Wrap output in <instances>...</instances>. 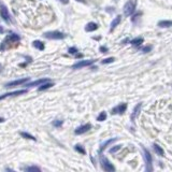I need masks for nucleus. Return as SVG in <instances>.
<instances>
[{
  "instance_id": "423d86ee",
  "label": "nucleus",
  "mask_w": 172,
  "mask_h": 172,
  "mask_svg": "<svg viewBox=\"0 0 172 172\" xmlns=\"http://www.w3.org/2000/svg\"><path fill=\"white\" fill-rule=\"evenodd\" d=\"M95 61H96V60H81V61L74 64L72 68H73V69H80V68H83V67H87V66L93 65Z\"/></svg>"
},
{
  "instance_id": "c756f323",
  "label": "nucleus",
  "mask_w": 172,
  "mask_h": 172,
  "mask_svg": "<svg viewBox=\"0 0 172 172\" xmlns=\"http://www.w3.org/2000/svg\"><path fill=\"white\" fill-rule=\"evenodd\" d=\"M76 52H78V50H76L75 48H69V53L70 54H76Z\"/></svg>"
},
{
  "instance_id": "473e14b6",
  "label": "nucleus",
  "mask_w": 172,
  "mask_h": 172,
  "mask_svg": "<svg viewBox=\"0 0 172 172\" xmlns=\"http://www.w3.org/2000/svg\"><path fill=\"white\" fill-rule=\"evenodd\" d=\"M4 121V119H2V117H0V123H2V121Z\"/></svg>"
},
{
  "instance_id": "cd10ccee",
  "label": "nucleus",
  "mask_w": 172,
  "mask_h": 172,
  "mask_svg": "<svg viewBox=\"0 0 172 172\" xmlns=\"http://www.w3.org/2000/svg\"><path fill=\"white\" fill-rule=\"evenodd\" d=\"M53 124H54L55 127H60V126L62 125V121H55Z\"/></svg>"
},
{
  "instance_id": "412c9836",
  "label": "nucleus",
  "mask_w": 172,
  "mask_h": 172,
  "mask_svg": "<svg viewBox=\"0 0 172 172\" xmlns=\"http://www.w3.org/2000/svg\"><path fill=\"white\" fill-rule=\"evenodd\" d=\"M34 46L36 48H38V50H40V51H43L44 50V44H43L41 41H34Z\"/></svg>"
},
{
  "instance_id": "6e6552de",
  "label": "nucleus",
  "mask_w": 172,
  "mask_h": 172,
  "mask_svg": "<svg viewBox=\"0 0 172 172\" xmlns=\"http://www.w3.org/2000/svg\"><path fill=\"white\" fill-rule=\"evenodd\" d=\"M29 81V78H24V79H20V80H16V81H13V82H10L8 84H6V87L7 88H10V87H13V86H17V85H22L24 83L28 82Z\"/></svg>"
},
{
  "instance_id": "1a4fd4ad",
  "label": "nucleus",
  "mask_w": 172,
  "mask_h": 172,
  "mask_svg": "<svg viewBox=\"0 0 172 172\" xmlns=\"http://www.w3.org/2000/svg\"><path fill=\"white\" fill-rule=\"evenodd\" d=\"M0 15H1V17L3 18L4 22L10 23V14H9V11L6 6H2L0 8Z\"/></svg>"
},
{
  "instance_id": "5701e85b",
  "label": "nucleus",
  "mask_w": 172,
  "mask_h": 172,
  "mask_svg": "<svg viewBox=\"0 0 172 172\" xmlns=\"http://www.w3.org/2000/svg\"><path fill=\"white\" fill-rule=\"evenodd\" d=\"M20 135H22L23 138H25V139H29V140H32V141H36V138H34V135H29V133H27V132H22V133H20Z\"/></svg>"
},
{
  "instance_id": "4be33fe9",
  "label": "nucleus",
  "mask_w": 172,
  "mask_h": 172,
  "mask_svg": "<svg viewBox=\"0 0 172 172\" xmlns=\"http://www.w3.org/2000/svg\"><path fill=\"white\" fill-rule=\"evenodd\" d=\"M130 43H131L133 46H139L140 44L143 43V38H135V39H133Z\"/></svg>"
},
{
  "instance_id": "7c9ffc66",
  "label": "nucleus",
  "mask_w": 172,
  "mask_h": 172,
  "mask_svg": "<svg viewBox=\"0 0 172 172\" xmlns=\"http://www.w3.org/2000/svg\"><path fill=\"white\" fill-rule=\"evenodd\" d=\"M100 51H101L102 53H107V52H108V48H105V46H101V48H100Z\"/></svg>"
},
{
  "instance_id": "f8f14e48",
  "label": "nucleus",
  "mask_w": 172,
  "mask_h": 172,
  "mask_svg": "<svg viewBox=\"0 0 172 172\" xmlns=\"http://www.w3.org/2000/svg\"><path fill=\"white\" fill-rule=\"evenodd\" d=\"M50 80L48 79H40V80H37V81H34V82L31 83H28V84L26 85L27 87H32V86H39V85L43 84V83H46L48 82Z\"/></svg>"
},
{
  "instance_id": "f03ea898",
  "label": "nucleus",
  "mask_w": 172,
  "mask_h": 172,
  "mask_svg": "<svg viewBox=\"0 0 172 172\" xmlns=\"http://www.w3.org/2000/svg\"><path fill=\"white\" fill-rule=\"evenodd\" d=\"M137 7V0H128L124 6V14L126 16H130L135 10Z\"/></svg>"
},
{
  "instance_id": "f3484780",
  "label": "nucleus",
  "mask_w": 172,
  "mask_h": 172,
  "mask_svg": "<svg viewBox=\"0 0 172 172\" xmlns=\"http://www.w3.org/2000/svg\"><path fill=\"white\" fill-rule=\"evenodd\" d=\"M52 86H54V84L50 82V81H48V82H46V83H43V84L40 85L39 91H42V90H44V89H48V88L52 87Z\"/></svg>"
},
{
  "instance_id": "393cba45",
  "label": "nucleus",
  "mask_w": 172,
  "mask_h": 172,
  "mask_svg": "<svg viewBox=\"0 0 172 172\" xmlns=\"http://www.w3.org/2000/svg\"><path fill=\"white\" fill-rule=\"evenodd\" d=\"M74 149H75L76 152L81 153V154H83V155H85V154H86V151H85L84 149L81 146V145H79V144H78V145H75V147H74Z\"/></svg>"
},
{
  "instance_id": "39448f33",
  "label": "nucleus",
  "mask_w": 172,
  "mask_h": 172,
  "mask_svg": "<svg viewBox=\"0 0 172 172\" xmlns=\"http://www.w3.org/2000/svg\"><path fill=\"white\" fill-rule=\"evenodd\" d=\"M143 152H144V158H145V161H146V171L151 172L153 171V160H152V155L150 154V152L143 147Z\"/></svg>"
},
{
  "instance_id": "f704fd0d",
  "label": "nucleus",
  "mask_w": 172,
  "mask_h": 172,
  "mask_svg": "<svg viewBox=\"0 0 172 172\" xmlns=\"http://www.w3.org/2000/svg\"><path fill=\"white\" fill-rule=\"evenodd\" d=\"M0 32H3V28H1V27H0Z\"/></svg>"
},
{
  "instance_id": "aec40b11",
  "label": "nucleus",
  "mask_w": 172,
  "mask_h": 172,
  "mask_svg": "<svg viewBox=\"0 0 172 172\" xmlns=\"http://www.w3.org/2000/svg\"><path fill=\"white\" fill-rule=\"evenodd\" d=\"M25 171H27V172H40L41 171V169L37 166H31V167H26Z\"/></svg>"
},
{
  "instance_id": "7ed1b4c3",
  "label": "nucleus",
  "mask_w": 172,
  "mask_h": 172,
  "mask_svg": "<svg viewBox=\"0 0 172 172\" xmlns=\"http://www.w3.org/2000/svg\"><path fill=\"white\" fill-rule=\"evenodd\" d=\"M46 39H51V40H61L66 37V34H64L60 31H48L43 34Z\"/></svg>"
},
{
  "instance_id": "b1692460",
  "label": "nucleus",
  "mask_w": 172,
  "mask_h": 172,
  "mask_svg": "<svg viewBox=\"0 0 172 172\" xmlns=\"http://www.w3.org/2000/svg\"><path fill=\"white\" fill-rule=\"evenodd\" d=\"M105 119H107V113L101 112L100 114H99L98 117H97V121H105Z\"/></svg>"
},
{
  "instance_id": "9d476101",
  "label": "nucleus",
  "mask_w": 172,
  "mask_h": 172,
  "mask_svg": "<svg viewBox=\"0 0 172 172\" xmlns=\"http://www.w3.org/2000/svg\"><path fill=\"white\" fill-rule=\"evenodd\" d=\"M27 93V90L26 89H22V90H16V91H12V93H7L4 95H1L0 96V100H2V99H6L8 97H12V96H17V95H22V94H26Z\"/></svg>"
},
{
  "instance_id": "a878e982",
  "label": "nucleus",
  "mask_w": 172,
  "mask_h": 172,
  "mask_svg": "<svg viewBox=\"0 0 172 172\" xmlns=\"http://www.w3.org/2000/svg\"><path fill=\"white\" fill-rule=\"evenodd\" d=\"M114 60H115L114 57H110V58H105V59H103L101 62L103 64V65H105V64H111V62H113Z\"/></svg>"
},
{
  "instance_id": "2f4dec72",
  "label": "nucleus",
  "mask_w": 172,
  "mask_h": 172,
  "mask_svg": "<svg viewBox=\"0 0 172 172\" xmlns=\"http://www.w3.org/2000/svg\"><path fill=\"white\" fill-rule=\"evenodd\" d=\"M59 1L64 3V4H68V3H69V0H59Z\"/></svg>"
},
{
  "instance_id": "72a5a7b5",
  "label": "nucleus",
  "mask_w": 172,
  "mask_h": 172,
  "mask_svg": "<svg viewBox=\"0 0 172 172\" xmlns=\"http://www.w3.org/2000/svg\"><path fill=\"white\" fill-rule=\"evenodd\" d=\"M78 1H80V2H83V3H85V1H84V0H78Z\"/></svg>"
},
{
  "instance_id": "9b49d317",
  "label": "nucleus",
  "mask_w": 172,
  "mask_h": 172,
  "mask_svg": "<svg viewBox=\"0 0 172 172\" xmlns=\"http://www.w3.org/2000/svg\"><path fill=\"white\" fill-rule=\"evenodd\" d=\"M90 128H91V125L85 124V125H83V126H80L79 128H76L74 132H75V135H83V133L87 132Z\"/></svg>"
},
{
  "instance_id": "bb28decb",
  "label": "nucleus",
  "mask_w": 172,
  "mask_h": 172,
  "mask_svg": "<svg viewBox=\"0 0 172 172\" xmlns=\"http://www.w3.org/2000/svg\"><path fill=\"white\" fill-rule=\"evenodd\" d=\"M121 149V145H116V146H114V147H112L110 150V153H115V152H117V151H119Z\"/></svg>"
},
{
  "instance_id": "ddd939ff",
  "label": "nucleus",
  "mask_w": 172,
  "mask_h": 172,
  "mask_svg": "<svg viewBox=\"0 0 172 172\" xmlns=\"http://www.w3.org/2000/svg\"><path fill=\"white\" fill-rule=\"evenodd\" d=\"M141 107H142V103H138V105L135 107L132 114H131V116H130V119H131V121H135V119L139 115V112H140V110H141Z\"/></svg>"
},
{
  "instance_id": "f257e3e1",
  "label": "nucleus",
  "mask_w": 172,
  "mask_h": 172,
  "mask_svg": "<svg viewBox=\"0 0 172 172\" xmlns=\"http://www.w3.org/2000/svg\"><path fill=\"white\" fill-rule=\"evenodd\" d=\"M20 40V36L16 34H9L8 37L6 38V39L3 40V42L0 44V51H6L7 48H8V45L10 44V43H15V42H18Z\"/></svg>"
},
{
  "instance_id": "a211bd4d",
  "label": "nucleus",
  "mask_w": 172,
  "mask_h": 172,
  "mask_svg": "<svg viewBox=\"0 0 172 172\" xmlns=\"http://www.w3.org/2000/svg\"><path fill=\"white\" fill-rule=\"evenodd\" d=\"M116 140H117V138H113V139H110V140H108V141H105V143H103V144H102V145H101V147H100V150H99V152L102 153V151L105 150V149L108 146V145H109V144L112 143V142H114V141H116Z\"/></svg>"
},
{
  "instance_id": "4468645a",
  "label": "nucleus",
  "mask_w": 172,
  "mask_h": 172,
  "mask_svg": "<svg viewBox=\"0 0 172 172\" xmlns=\"http://www.w3.org/2000/svg\"><path fill=\"white\" fill-rule=\"evenodd\" d=\"M98 29V25H97L96 23H88L86 27H85V30L87 31V32H90V31H95Z\"/></svg>"
},
{
  "instance_id": "dca6fc26",
  "label": "nucleus",
  "mask_w": 172,
  "mask_h": 172,
  "mask_svg": "<svg viewBox=\"0 0 172 172\" xmlns=\"http://www.w3.org/2000/svg\"><path fill=\"white\" fill-rule=\"evenodd\" d=\"M153 147H154V151L156 152V154H158V155H160V156H165V152H164V150L161 149L158 144H154L153 145Z\"/></svg>"
},
{
  "instance_id": "20e7f679",
  "label": "nucleus",
  "mask_w": 172,
  "mask_h": 172,
  "mask_svg": "<svg viewBox=\"0 0 172 172\" xmlns=\"http://www.w3.org/2000/svg\"><path fill=\"white\" fill-rule=\"evenodd\" d=\"M100 162H101L102 169L105 170V171H107V172H114L115 171V167L111 164V161H109L107 158L103 157V156H101V158H100Z\"/></svg>"
},
{
  "instance_id": "2eb2a0df",
  "label": "nucleus",
  "mask_w": 172,
  "mask_h": 172,
  "mask_svg": "<svg viewBox=\"0 0 172 172\" xmlns=\"http://www.w3.org/2000/svg\"><path fill=\"white\" fill-rule=\"evenodd\" d=\"M121 15H119V16L116 17L115 20H114L112 23H111V31L114 30V28H115L116 26H117V25L119 24V23H121Z\"/></svg>"
},
{
  "instance_id": "c85d7f7f",
  "label": "nucleus",
  "mask_w": 172,
  "mask_h": 172,
  "mask_svg": "<svg viewBox=\"0 0 172 172\" xmlns=\"http://www.w3.org/2000/svg\"><path fill=\"white\" fill-rule=\"evenodd\" d=\"M151 50H152L151 46H145V48H142V52H143V53H147V52H150Z\"/></svg>"
},
{
  "instance_id": "0eeeda50",
  "label": "nucleus",
  "mask_w": 172,
  "mask_h": 172,
  "mask_svg": "<svg viewBox=\"0 0 172 172\" xmlns=\"http://www.w3.org/2000/svg\"><path fill=\"white\" fill-rule=\"evenodd\" d=\"M127 110V103H121V105H119L117 107L113 108L112 109V114H123V113L125 112V111Z\"/></svg>"
},
{
  "instance_id": "6ab92c4d",
  "label": "nucleus",
  "mask_w": 172,
  "mask_h": 172,
  "mask_svg": "<svg viewBox=\"0 0 172 172\" xmlns=\"http://www.w3.org/2000/svg\"><path fill=\"white\" fill-rule=\"evenodd\" d=\"M158 26L159 27H171L172 20H160V22H158Z\"/></svg>"
}]
</instances>
